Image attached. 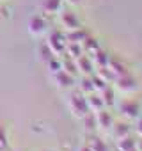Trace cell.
I'll return each instance as SVG.
<instances>
[{
	"label": "cell",
	"instance_id": "1",
	"mask_svg": "<svg viewBox=\"0 0 142 151\" xmlns=\"http://www.w3.org/2000/svg\"><path fill=\"white\" fill-rule=\"evenodd\" d=\"M30 30H32V32H41V30H43V22H41L39 18H34V20L30 22Z\"/></svg>",
	"mask_w": 142,
	"mask_h": 151
}]
</instances>
